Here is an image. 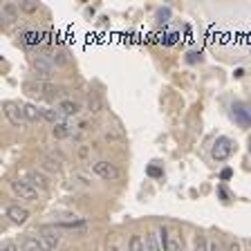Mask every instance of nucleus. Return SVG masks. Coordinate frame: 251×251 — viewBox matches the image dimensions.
I'll return each mask as SVG.
<instances>
[{"label": "nucleus", "mask_w": 251, "mask_h": 251, "mask_svg": "<svg viewBox=\"0 0 251 251\" xmlns=\"http://www.w3.org/2000/svg\"><path fill=\"white\" fill-rule=\"evenodd\" d=\"M23 90L27 94H34V97H45V99H52L58 94V88L54 83H47V81H25Z\"/></svg>", "instance_id": "f257e3e1"}, {"label": "nucleus", "mask_w": 251, "mask_h": 251, "mask_svg": "<svg viewBox=\"0 0 251 251\" xmlns=\"http://www.w3.org/2000/svg\"><path fill=\"white\" fill-rule=\"evenodd\" d=\"M211 155H213L215 162H226V159L233 155V141H231L229 137H218V139L213 141Z\"/></svg>", "instance_id": "f03ea898"}, {"label": "nucleus", "mask_w": 251, "mask_h": 251, "mask_svg": "<svg viewBox=\"0 0 251 251\" xmlns=\"http://www.w3.org/2000/svg\"><path fill=\"white\" fill-rule=\"evenodd\" d=\"M2 112H5V117L16 128H25L27 126V117H25V112H23V105L14 103V101H5V103H2Z\"/></svg>", "instance_id": "7ed1b4c3"}, {"label": "nucleus", "mask_w": 251, "mask_h": 251, "mask_svg": "<svg viewBox=\"0 0 251 251\" xmlns=\"http://www.w3.org/2000/svg\"><path fill=\"white\" fill-rule=\"evenodd\" d=\"M231 115H233L235 124L242 128H251V108L242 101H233L231 103Z\"/></svg>", "instance_id": "20e7f679"}, {"label": "nucleus", "mask_w": 251, "mask_h": 251, "mask_svg": "<svg viewBox=\"0 0 251 251\" xmlns=\"http://www.w3.org/2000/svg\"><path fill=\"white\" fill-rule=\"evenodd\" d=\"M92 171L97 173L101 179H105V182L119 177V168H117V164L108 162V159H99V162H94L92 164Z\"/></svg>", "instance_id": "39448f33"}, {"label": "nucleus", "mask_w": 251, "mask_h": 251, "mask_svg": "<svg viewBox=\"0 0 251 251\" xmlns=\"http://www.w3.org/2000/svg\"><path fill=\"white\" fill-rule=\"evenodd\" d=\"M11 191L21 200H36L38 198V191L31 186L27 179H14V182H11Z\"/></svg>", "instance_id": "423d86ee"}, {"label": "nucleus", "mask_w": 251, "mask_h": 251, "mask_svg": "<svg viewBox=\"0 0 251 251\" xmlns=\"http://www.w3.org/2000/svg\"><path fill=\"white\" fill-rule=\"evenodd\" d=\"M36 238H38V242L43 245V251H54L58 245H61V235L52 233V231H47V229H43Z\"/></svg>", "instance_id": "0eeeda50"}, {"label": "nucleus", "mask_w": 251, "mask_h": 251, "mask_svg": "<svg viewBox=\"0 0 251 251\" xmlns=\"http://www.w3.org/2000/svg\"><path fill=\"white\" fill-rule=\"evenodd\" d=\"M31 65H34V70H36L43 78H47L50 74L54 72V63H52V58L50 56H36L34 61H31Z\"/></svg>", "instance_id": "6e6552de"}, {"label": "nucleus", "mask_w": 251, "mask_h": 251, "mask_svg": "<svg viewBox=\"0 0 251 251\" xmlns=\"http://www.w3.org/2000/svg\"><path fill=\"white\" fill-rule=\"evenodd\" d=\"M7 218H9L14 225H25L27 220H29V211L18 206V204H11V206H7Z\"/></svg>", "instance_id": "1a4fd4ad"}, {"label": "nucleus", "mask_w": 251, "mask_h": 251, "mask_svg": "<svg viewBox=\"0 0 251 251\" xmlns=\"http://www.w3.org/2000/svg\"><path fill=\"white\" fill-rule=\"evenodd\" d=\"M27 182L36 188V191H47V188H50V179H47L41 171H29L27 173Z\"/></svg>", "instance_id": "9d476101"}, {"label": "nucleus", "mask_w": 251, "mask_h": 251, "mask_svg": "<svg viewBox=\"0 0 251 251\" xmlns=\"http://www.w3.org/2000/svg\"><path fill=\"white\" fill-rule=\"evenodd\" d=\"M58 110H61L65 117H74L81 112V103H76V101H72V99H63L61 103H58Z\"/></svg>", "instance_id": "9b49d317"}, {"label": "nucleus", "mask_w": 251, "mask_h": 251, "mask_svg": "<svg viewBox=\"0 0 251 251\" xmlns=\"http://www.w3.org/2000/svg\"><path fill=\"white\" fill-rule=\"evenodd\" d=\"M21 249L23 251H43V245L38 242L36 235H25L21 242Z\"/></svg>", "instance_id": "f8f14e48"}, {"label": "nucleus", "mask_w": 251, "mask_h": 251, "mask_svg": "<svg viewBox=\"0 0 251 251\" xmlns=\"http://www.w3.org/2000/svg\"><path fill=\"white\" fill-rule=\"evenodd\" d=\"M63 112L61 110H52V108H45L43 110V119L45 121H50V124H54V126H58V124H65V121H63Z\"/></svg>", "instance_id": "ddd939ff"}, {"label": "nucleus", "mask_w": 251, "mask_h": 251, "mask_svg": "<svg viewBox=\"0 0 251 251\" xmlns=\"http://www.w3.org/2000/svg\"><path fill=\"white\" fill-rule=\"evenodd\" d=\"M2 18H5L7 23L18 21V7H16L14 2H5V5H2Z\"/></svg>", "instance_id": "4468645a"}, {"label": "nucleus", "mask_w": 251, "mask_h": 251, "mask_svg": "<svg viewBox=\"0 0 251 251\" xmlns=\"http://www.w3.org/2000/svg\"><path fill=\"white\" fill-rule=\"evenodd\" d=\"M23 112H25L27 121H38V119H43V110H38L34 103H25V105H23Z\"/></svg>", "instance_id": "2eb2a0df"}, {"label": "nucleus", "mask_w": 251, "mask_h": 251, "mask_svg": "<svg viewBox=\"0 0 251 251\" xmlns=\"http://www.w3.org/2000/svg\"><path fill=\"white\" fill-rule=\"evenodd\" d=\"M52 135L56 137V139H68V137L72 135V126H70V124H58V126H54Z\"/></svg>", "instance_id": "dca6fc26"}, {"label": "nucleus", "mask_w": 251, "mask_h": 251, "mask_svg": "<svg viewBox=\"0 0 251 251\" xmlns=\"http://www.w3.org/2000/svg\"><path fill=\"white\" fill-rule=\"evenodd\" d=\"M144 242H146V251H164L162 245H159V235L155 233H148Z\"/></svg>", "instance_id": "f3484780"}, {"label": "nucleus", "mask_w": 251, "mask_h": 251, "mask_svg": "<svg viewBox=\"0 0 251 251\" xmlns=\"http://www.w3.org/2000/svg\"><path fill=\"white\" fill-rule=\"evenodd\" d=\"M88 110L90 112H99L101 110V99L97 92H90L88 94Z\"/></svg>", "instance_id": "a211bd4d"}, {"label": "nucleus", "mask_w": 251, "mask_h": 251, "mask_svg": "<svg viewBox=\"0 0 251 251\" xmlns=\"http://www.w3.org/2000/svg\"><path fill=\"white\" fill-rule=\"evenodd\" d=\"M128 251H146V242L141 240V235H132L128 242Z\"/></svg>", "instance_id": "6ab92c4d"}, {"label": "nucleus", "mask_w": 251, "mask_h": 251, "mask_svg": "<svg viewBox=\"0 0 251 251\" xmlns=\"http://www.w3.org/2000/svg\"><path fill=\"white\" fill-rule=\"evenodd\" d=\"M23 43H25V45H38V43H41V34H38V31H25V34H23Z\"/></svg>", "instance_id": "aec40b11"}, {"label": "nucleus", "mask_w": 251, "mask_h": 251, "mask_svg": "<svg viewBox=\"0 0 251 251\" xmlns=\"http://www.w3.org/2000/svg\"><path fill=\"white\" fill-rule=\"evenodd\" d=\"M166 251H182V242H179V235L177 233H171V235H168Z\"/></svg>", "instance_id": "412c9836"}, {"label": "nucleus", "mask_w": 251, "mask_h": 251, "mask_svg": "<svg viewBox=\"0 0 251 251\" xmlns=\"http://www.w3.org/2000/svg\"><path fill=\"white\" fill-rule=\"evenodd\" d=\"M193 251H209V242H206V238H204V235H198V238H195Z\"/></svg>", "instance_id": "4be33fe9"}, {"label": "nucleus", "mask_w": 251, "mask_h": 251, "mask_svg": "<svg viewBox=\"0 0 251 251\" xmlns=\"http://www.w3.org/2000/svg\"><path fill=\"white\" fill-rule=\"evenodd\" d=\"M21 9H23V11H27V14H34V11H38V2H34V0L21 2Z\"/></svg>", "instance_id": "5701e85b"}, {"label": "nucleus", "mask_w": 251, "mask_h": 251, "mask_svg": "<svg viewBox=\"0 0 251 251\" xmlns=\"http://www.w3.org/2000/svg\"><path fill=\"white\" fill-rule=\"evenodd\" d=\"M103 139H105V141H119V139H121V132H119V130H105Z\"/></svg>", "instance_id": "b1692460"}, {"label": "nucleus", "mask_w": 251, "mask_h": 251, "mask_svg": "<svg viewBox=\"0 0 251 251\" xmlns=\"http://www.w3.org/2000/svg\"><path fill=\"white\" fill-rule=\"evenodd\" d=\"M0 251H21L16 242H5V245L0 247Z\"/></svg>", "instance_id": "393cba45"}, {"label": "nucleus", "mask_w": 251, "mask_h": 251, "mask_svg": "<svg viewBox=\"0 0 251 251\" xmlns=\"http://www.w3.org/2000/svg\"><path fill=\"white\" fill-rule=\"evenodd\" d=\"M74 177H76V179H81V184H85V186H88V184H92V182H90V179L83 175V173H74Z\"/></svg>", "instance_id": "a878e982"}, {"label": "nucleus", "mask_w": 251, "mask_h": 251, "mask_svg": "<svg viewBox=\"0 0 251 251\" xmlns=\"http://www.w3.org/2000/svg\"><path fill=\"white\" fill-rule=\"evenodd\" d=\"M209 251H222V249L218 247V242H211V245H209Z\"/></svg>", "instance_id": "bb28decb"}, {"label": "nucleus", "mask_w": 251, "mask_h": 251, "mask_svg": "<svg viewBox=\"0 0 251 251\" xmlns=\"http://www.w3.org/2000/svg\"><path fill=\"white\" fill-rule=\"evenodd\" d=\"M231 177V171L226 168V171H222V179H229Z\"/></svg>", "instance_id": "cd10ccee"}, {"label": "nucleus", "mask_w": 251, "mask_h": 251, "mask_svg": "<svg viewBox=\"0 0 251 251\" xmlns=\"http://www.w3.org/2000/svg\"><path fill=\"white\" fill-rule=\"evenodd\" d=\"M226 251H240V247H238V245L233 242V245H229V249H226Z\"/></svg>", "instance_id": "c85d7f7f"}, {"label": "nucleus", "mask_w": 251, "mask_h": 251, "mask_svg": "<svg viewBox=\"0 0 251 251\" xmlns=\"http://www.w3.org/2000/svg\"><path fill=\"white\" fill-rule=\"evenodd\" d=\"M105 251H119V247H115V245H110V247H105Z\"/></svg>", "instance_id": "c756f323"}, {"label": "nucleus", "mask_w": 251, "mask_h": 251, "mask_svg": "<svg viewBox=\"0 0 251 251\" xmlns=\"http://www.w3.org/2000/svg\"><path fill=\"white\" fill-rule=\"evenodd\" d=\"M249 152H251V139H249Z\"/></svg>", "instance_id": "7c9ffc66"}]
</instances>
